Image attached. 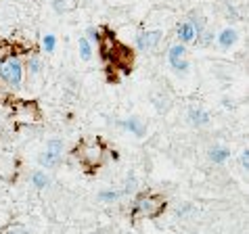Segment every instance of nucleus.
Wrapping results in <instances>:
<instances>
[{"mask_svg": "<svg viewBox=\"0 0 249 234\" xmlns=\"http://www.w3.org/2000/svg\"><path fill=\"white\" fill-rule=\"evenodd\" d=\"M186 21L193 25V30L197 32V36L207 27V25H205V17L201 15V13H197V11H191V13H189V17H186Z\"/></svg>", "mask_w": 249, "mask_h": 234, "instance_id": "nucleus-15", "label": "nucleus"}, {"mask_svg": "<svg viewBox=\"0 0 249 234\" xmlns=\"http://www.w3.org/2000/svg\"><path fill=\"white\" fill-rule=\"evenodd\" d=\"M239 165H241V169H243V171H247V167H249V153H247V149L241 150V159H239Z\"/></svg>", "mask_w": 249, "mask_h": 234, "instance_id": "nucleus-23", "label": "nucleus"}, {"mask_svg": "<svg viewBox=\"0 0 249 234\" xmlns=\"http://www.w3.org/2000/svg\"><path fill=\"white\" fill-rule=\"evenodd\" d=\"M78 52H80V59L84 61V63H88V61H92V57H94V46L82 36L78 40Z\"/></svg>", "mask_w": 249, "mask_h": 234, "instance_id": "nucleus-14", "label": "nucleus"}, {"mask_svg": "<svg viewBox=\"0 0 249 234\" xmlns=\"http://www.w3.org/2000/svg\"><path fill=\"white\" fill-rule=\"evenodd\" d=\"M2 234H32V232L27 230L23 224H11V226H6V228L2 230Z\"/></svg>", "mask_w": 249, "mask_h": 234, "instance_id": "nucleus-21", "label": "nucleus"}, {"mask_svg": "<svg viewBox=\"0 0 249 234\" xmlns=\"http://www.w3.org/2000/svg\"><path fill=\"white\" fill-rule=\"evenodd\" d=\"M117 126H120L124 132L136 136V138H142V136L147 134V126H144V121L141 119V117H134V115L126 117V119H122V121H117Z\"/></svg>", "mask_w": 249, "mask_h": 234, "instance_id": "nucleus-6", "label": "nucleus"}, {"mask_svg": "<svg viewBox=\"0 0 249 234\" xmlns=\"http://www.w3.org/2000/svg\"><path fill=\"white\" fill-rule=\"evenodd\" d=\"M25 82V61L19 54L6 52L0 59V86L11 92H19Z\"/></svg>", "mask_w": 249, "mask_h": 234, "instance_id": "nucleus-1", "label": "nucleus"}, {"mask_svg": "<svg viewBox=\"0 0 249 234\" xmlns=\"http://www.w3.org/2000/svg\"><path fill=\"white\" fill-rule=\"evenodd\" d=\"M44 150H48V153H54V155H63L65 142L61 140V138H51V140H46Z\"/></svg>", "mask_w": 249, "mask_h": 234, "instance_id": "nucleus-17", "label": "nucleus"}, {"mask_svg": "<svg viewBox=\"0 0 249 234\" xmlns=\"http://www.w3.org/2000/svg\"><path fill=\"white\" fill-rule=\"evenodd\" d=\"M54 48H57V36H54V33H44L42 36V50L46 54H53Z\"/></svg>", "mask_w": 249, "mask_h": 234, "instance_id": "nucleus-18", "label": "nucleus"}, {"mask_svg": "<svg viewBox=\"0 0 249 234\" xmlns=\"http://www.w3.org/2000/svg\"><path fill=\"white\" fill-rule=\"evenodd\" d=\"M176 38H178V42L186 46V44H193L197 40V32L193 30V25L184 19V21H180L176 25Z\"/></svg>", "mask_w": 249, "mask_h": 234, "instance_id": "nucleus-9", "label": "nucleus"}, {"mask_svg": "<svg viewBox=\"0 0 249 234\" xmlns=\"http://www.w3.org/2000/svg\"><path fill=\"white\" fill-rule=\"evenodd\" d=\"M73 155L84 165H88V167H96L105 159V147H103V142L99 138H86L75 147Z\"/></svg>", "mask_w": 249, "mask_h": 234, "instance_id": "nucleus-3", "label": "nucleus"}, {"mask_svg": "<svg viewBox=\"0 0 249 234\" xmlns=\"http://www.w3.org/2000/svg\"><path fill=\"white\" fill-rule=\"evenodd\" d=\"M161 38H163V32L161 30H151V32H138L136 33V40H134V44L138 50H142V52H147V50H155V48L159 46V42H161Z\"/></svg>", "mask_w": 249, "mask_h": 234, "instance_id": "nucleus-5", "label": "nucleus"}, {"mask_svg": "<svg viewBox=\"0 0 249 234\" xmlns=\"http://www.w3.org/2000/svg\"><path fill=\"white\" fill-rule=\"evenodd\" d=\"M186 115H189V123L193 128H205L207 123L212 121L210 111H205V109H201V107H191Z\"/></svg>", "mask_w": 249, "mask_h": 234, "instance_id": "nucleus-8", "label": "nucleus"}, {"mask_svg": "<svg viewBox=\"0 0 249 234\" xmlns=\"http://www.w3.org/2000/svg\"><path fill=\"white\" fill-rule=\"evenodd\" d=\"M207 157H210L212 163L224 165L228 159H231V149H226V147H212L210 153H207Z\"/></svg>", "mask_w": 249, "mask_h": 234, "instance_id": "nucleus-11", "label": "nucleus"}, {"mask_svg": "<svg viewBox=\"0 0 249 234\" xmlns=\"http://www.w3.org/2000/svg\"><path fill=\"white\" fill-rule=\"evenodd\" d=\"M165 205H168L165 199L159 197V195H151V192H147V195H138L134 199L132 207H130V216L153 219L165 211Z\"/></svg>", "mask_w": 249, "mask_h": 234, "instance_id": "nucleus-2", "label": "nucleus"}, {"mask_svg": "<svg viewBox=\"0 0 249 234\" xmlns=\"http://www.w3.org/2000/svg\"><path fill=\"white\" fill-rule=\"evenodd\" d=\"M23 61H25V75H27V78H30V80L42 78L44 65H42V59H40L36 52L27 54V59H23Z\"/></svg>", "mask_w": 249, "mask_h": 234, "instance_id": "nucleus-7", "label": "nucleus"}, {"mask_svg": "<svg viewBox=\"0 0 249 234\" xmlns=\"http://www.w3.org/2000/svg\"><path fill=\"white\" fill-rule=\"evenodd\" d=\"M237 40H239V32L234 30V27H224L220 33H216V42L222 48L234 46V44H237Z\"/></svg>", "mask_w": 249, "mask_h": 234, "instance_id": "nucleus-10", "label": "nucleus"}, {"mask_svg": "<svg viewBox=\"0 0 249 234\" xmlns=\"http://www.w3.org/2000/svg\"><path fill=\"white\" fill-rule=\"evenodd\" d=\"M124 197V190H113V188H107V190H101L99 192V201L103 203H113V201H120Z\"/></svg>", "mask_w": 249, "mask_h": 234, "instance_id": "nucleus-16", "label": "nucleus"}, {"mask_svg": "<svg viewBox=\"0 0 249 234\" xmlns=\"http://www.w3.org/2000/svg\"><path fill=\"white\" fill-rule=\"evenodd\" d=\"M193 211V205H182V207H178V217H182L186 216V213H191Z\"/></svg>", "mask_w": 249, "mask_h": 234, "instance_id": "nucleus-24", "label": "nucleus"}, {"mask_svg": "<svg viewBox=\"0 0 249 234\" xmlns=\"http://www.w3.org/2000/svg\"><path fill=\"white\" fill-rule=\"evenodd\" d=\"M136 190V178L134 176H128L126 178V186H124V195H130V192Z\"/></svg>", "mask_w": 249, "mask_h": 234, "instance_id": "nucleus-22", "label": "nucleus"}, {"mask_svg": "<svg viewBox=\"0 0 249 234\" xmlns=\"http://www.w3.org/2000/svg\"><path fill=\"white\" fill-rule=\"evenodd\" d=\"M61 161H63V155H54V153H48V150H42V155L38 157L40 167H46V169L59 167Z\"/></svg>", "mask_w": 249, "mask_h": 234, "instance_id": "nucleus-12", "label": "nucleus"}, {"mask_svg": "<svg viewBox=\"0 0 249 234\" xmlns=\"http://www.w3.org/2000/svg\"><path fill=\"white\" fill-rule=\"evenodd\" d=\"M32 186L36 188V190H46L48 186H51V176L46 174L44 169H36V171H32Z\"/></svg>", "mask_w": 249, "mask_h": 234, "instance_id": "nucleus-13", "label": "nucleus"}, {"mask_svg": "<svg viewBox=\"0 0 249 234\" xmlns=\"http://www.w3.org/2000/svg\"><path fill=\"white\" fill-rule=\"evenodd\" d=\"M53 6L57 13H67L73 9V0H53Z\"/></svg>", "mask_w": 249, "mask_h": 234, "instance_id": "nucleus-19", "label": "nucleus"}, {"mask_svg": "<svg viewBox=\"0 0 249 234\" xmlns=\"http://www.w3.org/2000/svg\"><path fill=\"white\" fill-rule=\"evenodd\" d=\"M168 61H170V65H172V69H174L176 73H186L189 71V57H186V46L180 44V42H176V44H172L168 48Z\"/></svg>", "mask_w": 249, "mask_h": 234, "instance_id": "nucleus-4", "label": "nucleus"}, {"mask_svg": "<svg viewBox=\"0 0 249 234\" xmlns=\"http://www.w3.org/2000/svg\"><path fill=\"white\" fill-rule=\"evenodd\" d=\"M88 42H90L92 46H96V44H101V32L96 30V27H88L86 30V36H84Z\"/></svg>", "mask_w": 249, "mask_h": 234, "instance_id": "nucleus-20", "label": "nucleus"}]
</instances>
